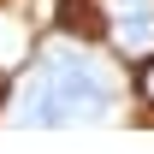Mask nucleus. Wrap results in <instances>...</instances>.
Wrapping results in <instances>:
<instances>
[{
	"instance_id": "nucleus-1",
	"label": "nucleus",
	"mask_w": 154,
	"mask_h": 154,
	"mask_svg": "<svg viewBox=\"0 0 154 154\" xmlns=\"http://www.w3.org/2000/svg\"><path fill=\"white\" fill-rule=\"evenodd\" d=\"M101 107H107V89L83 65H71V59H54L48 77H42V95L30 107V119L36 125H65V119H101Z\"/></svg>"
},
{
	"instance_id": "nucleus-2",
	"label": "nucleus",
	"mask_w": 154,
	"mask_h": 154,
	"mask_svg": "<svg viewBox=\"0 0 154 154\" xmlns=\"http://www.w3.org/2000/svg\"><path fill=\"white\" fill-rule=\"evenodd\" d=\"M101 30L119 54L148 59L154 54V0H101Z\"/></svg>"
},
{
	"instance_id": "nucleus-3",
	"label": "nucleus",
	"mask_w": 154,
	"mask_h": 154,
	"mask_svg": "<svg viewBox=\"0 0 154 154\" xmlns=\"http://www.w3.org/2000/svg\"><path fill=\"white\" fill-rule=\"evenodd\" d=\"M142 101H148V107H154V59H148V65H142Z\"/></svg>"
}]
</instances>
